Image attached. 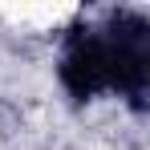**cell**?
<instances>
[{"label":"cell","instance_id":"cell-1","mask_svg":"<svg viewBox=\"0 0 150 150\" xmlns=\"http://www.w3.org/2000/svg\"><path fill=\"white\" fill-rule=\"evenodd\" d=\"M57 77H61V89L77 105L110 89V57H105V41L98 37V28L73 25L65 33V49H61V61H57Z\"/></svg>","mask_w":150,"mask_h":150}]
</instances>
